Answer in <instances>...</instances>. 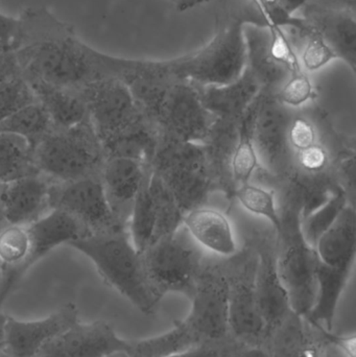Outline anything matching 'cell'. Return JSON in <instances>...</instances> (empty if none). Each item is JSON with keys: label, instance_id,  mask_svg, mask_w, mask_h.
Instances as JSON below:
<instances>
[{"label": "cell", "instance_id": "cell-2", "mask_svg": "<svg viewBox=\"0 0 356 357\" xmlns=\"http://www.w3.org/2000/svg\"><path fill=\"white\" fill-rule=\"evenodd\" d=\"M68 245L86 256L102 280L140 312L154 314L159 301L146 280L141 254L125 229L84 235Z\"/></svg>", "mask_w": 356, "mask_h": 357}, {"label": "cell", "instance_id": "cell-17", "mask_svg": "<svg viewBox=\"0 0 356 357\" xmlns=\"http://www.w3.org/2000/svg\"><path fill=\"white\" fill-rule=\"evenodd\" d=\"M52 181L42 174L1 183L0 216L3 224L29 226L50 210Z\"/></svg>", "mask_w": 356, "mask_h": 357}, {"label": "cell", "instance_id": "cell-10", "mask_svg": "<svg viewBox=\"0 0 356 357\" xmlns=\"http://www.w3.org/2000/svg\"><path fill=\"white\" fill-rule=\"evenodd\" d=\"M77 91L85 102L88 119L102 144L146 117L129 87L116 77L92 82Z\"/></svg>", "mask_w": 356, "mask_h": 357}, {"label": "cell", "instance_id": "cell-24", "mask_svg": "<svg viewBox=\"0 0 356 357\" xmlns=\"http://www.w3.org/2000/svg\"><path fill=\"white\" fill-rule=\"evenodd\" d=\"M183 227L198 245L223 257L236 255L235 239L225 214L213 208L201 206L183 218Z\"/></svg>", "mask_w": 356, "mask_h": 357}, {"label": "cell", "instance_id": "cell-21", "mask_svg": "<svg viewBox=\"0 0 356 357\" xmlns=\"http://www.w3.org/2000/svg\"><path fill=\"white\" fill-rule=\"evenodd\" d=\"M196 88L203 105L215 119L230 121H240L263 89L247 66L244 73L231 83Z\"/></svg>", "mask_w": 356, "mask_h": 357}, {"label": "cell", "instance_id": "cell-23", "mask_svg": "<svg viewBox=\"0 0 356 357\" xmlns=\"http://www.w3.org/2000/svg\"><path fill=\"white\" fill-rule=\"evenodd\" d=\"M353 270L326 266L316 256L317 293L313 308L304 318L309 326L319 331H332L339 304Z\"/></svg>", "mask_w": 356, "mask_h": 357}, {"label": "cell", "instance_id": "cell-22", "mask_svg": "<svg viewBox=\"0 0 356 357\" xmlns=\"http://www.w3.org/2000/svg\"><path fill=\"white\" fill-rule=\"evenodd\" d=\"M27 228L31 238V252L27 261L29 268L56 248L68 245L87 235L84 227L75 218L59 209H50L29 224Z\"/></svg>", "mask_w": 356, "mask_h": 357}, {"label": "cell", "instance_id": "cell-28", "mask_svg": "<svg viewBox=\"0 0 356 357\" xmlns=\"http://www.w3.org/2000/svg\"><path fill=\"white\" fill-rule=\"evenodd\" d=\"M271 335V357H319L320 351L311 340L309 323L298 314L286 317Z\"/></svg>", "mask_w": 356, "mask_h": 357}, {"label": "cell", "instance_id": "cell-18", "mask_svg": "<svg viewBox=\"0 0 356 357\" xmlns=\"http://www.w3.org/2000/svg\"><path fill=\"white\" fill-rule=\"evenodd\" d=\"M150 173V167L127 157H106L100 178L113 213L125 228L132 206Z\"/></svg>", "mask_w": 356, "mask_h": 357}, {"label": "cell", "instance_id": "cell-50", "mask_svg": "<svg viewBox=\"0 0 356 357\" xmlns=\"http://www.w3.org/2000/svg\"><path fill=\"white\" fill-rule=\"evenodd\" d=\"M10 50V47H8V46H6V44L3 43V42L0 40V56H2V54H6V52H8V50Z\"/></svg>", "mask_w": 356, "mask_h": 357}, {"label": "cell", "instance_id": "cell-36", "mask_svg": "<svg viewBox=\"0 0 356 357\" xmlns=\"http://www.w3.org/2000/svg\"><path fill=\"white\" fill-rule=\"evenodd\" d=\"M234 199L251 213L267 218L278 232L281 225V213L276 203L275 191L263 186L246 183L236 187Z\"/></svg>", "mask_w": 356, "mask_h": 357}, {"label": "cell", "instance_id": "cell-14", "mask_svg": "<svg viewBox=\"0 0 356 357\" xmlns=\"http://www.w3.org/2000/svg\"><path fill=\"white\" fill-rule=\"evenodd\" d=\"M77 322L79 310L71 302L40 320L21 321L8 316L4 354L8 357H37L49 342Z\"/></svg>", "mask_w": 356, "mask_h": 357}, {"label": "cell", "instance_id": "cell-40", "mask_svg": "<svg viewBox=\"0 0 356 357\" xmlns=\"http://www.w3.org/2000/svg\"><path fill=\"white\" fill-rule=\"evenodd\" d=\"M304 43L301 61L303 67L309 71L319 70L336 59L332 48L318 35V33H316V31L305 38Z\"/></svg>", "mask_w": 356, "mask_h": 357}, {"label": "cell", "instance_id": "cell-1", "mask_svg": "<svg viewBox=\"0 0 356 357\" xmlns=\"http://www.w3.org/2000/svg\"><path fill=\"white\" fill-rule=\"evenodd\" d=\"M25 79L77 90L98 79L116 77L119 56L90 47L75 27L46 8H29L18 18L10 45Z\"/></svg>", "mask_w": 356, "mask_h": 357}, {"label": "cell", "instance_id": "cell-29", "mask_svg": "<svg viewBox=\"0 0 356 357\" xmlns=\"http://www.w3.org/2000/svg\"><path fill=\"white\" fill-rule=\"evenodd\" d=\"M204 345L190 331L184 320L173 328L148 339L130 341L125 357H167L198 346Z\"/></svg>", "mask_w": 356, "mask_h": 357}, {"label": "cell", "instance_id": "cell-54", "mask_svg": "<svg viewBox=\"0 0 356 357\" xmlns=\"http://www.w3.org/2000/svg\"><path fill=\"white\" fill-rule=\"evenodd\" d=\"M169 1H171V0H169Z\"/></svg>", "mask_w": 356, "mask_h": 357}, {"label": "cell", "instance_id": "cell-6", "mask_svg": "<svg viewBox=\"0 0 356 357\" xmlns=\"http://www.w3.org/2000/svg\"><path fill=\"white\" fill-rule=\"evenodd\" d=\"M141 259L146 280L158 301L169 294L192 297L204 268L202 252L183 226L153 243L142 252Z\"/></svg>", "mask_w": 356, "mask_h": 357}, {"label": "cell", "instance_id": "cell-39", "mask_svg": "<svg viewBox=\"0 0 356 357\" xmlns=\"http://www.w3.org/2000/svg\"><path fill=\"white\" fill-rule=\"evenodd\" d=\"M294 169L307 174H322L328 171L330 155L321 142L299 151L294 154Z\"/></svg>", "mask_w": 356, "mask_h": 357}, {"label": "cell", "instance_id": "cell-53", "mask_svg": "<svg viewBox=\"0 0 356 357\" xmlns=\"http://www.w3.org/2000/svg\"><path fill=\"white\" fill-rule=\"evenodd\" d=\"M0 186H1V183H0Z\"/></svg>", "mask_w": 356, "mask_h": 357}, {"label": "cell", "instance_id": "cell-44", "mask_svg": "<svg viewBox=\"0 0 356 357\" xmlns=\"http://www.w3.org/2000/svg\"><path fill=\"white\" fill-rule=\"evenodd\" d=\"M279 3L291 14H294L300 8H305L309 0H278Z\"/></svg>", "mask_w": 356, "mask_h": 357}, {"label": "cell", "instance_id": "cell-41", "mask_svg": "<svg viewBox=\"0 0 356 357\" xmlns=\"http://www.w3.org/2000/svg\"><path fill=\"white\" fill-rule=\"evenodd\" d=\"M318 137V130L309 119L302 116L292 117L288 128V142L294 154L317 144Z\"/></svg>", "mask_w": 356, "mask_h": 357}, {"label": "cell", "instance_id": "cell-34", "mask_svg": "<svg viewBox=\"0 0 356 357\" xmlns=\"http://www.w3.org/2000/svg\"><path fill=\"white\" fill-rule=\"evenodd\" d=\"M148 188L156 213V232L153 243L173 234L183 226L185 214L176 201L173 193L162 180L150 169Z\"/></svg>", "mask_w": 356, "mask_h": 357}, {"label": "cell", "instance_id": "cell-4", "mask_svg": "<svg viewBox=\"0 0 356 357\" xmlns=\"http://www.w3.org/2000/svg\"><path fill=\"white\" fill-rule=\"evenodd\" d=\"M281 225L276 232V266L280 280L294 314L307 318L317 293L316 253L301 230V209L295 199L286 195Z\"/></svg>", "mask_w": 356, "mask_h": 357}, {"label": "cell", "instance_id": "cell-19", "mask_svg": "<svg viewBox=\"0 0 356 357\" xmlns=\"http://www.w3.org/2000/svg\"><path fill=\"white\" fill-rule=\"evenodd\" d=\"M304 18L332 48L336 59L344 61L353 75L356 68L355 10L336 6H305Z\"/></svg>", "mask_w": 356, "mask_h": 357}, {"label": "cell", "instance_id": "cell-15", "mask_svg": "<svg viewBox=\"0 0 356 357\" xmlns=\"http://www.w3.org/2000/svg\"><path fill=\"white\" fill-rule=\"evenodd\" d=\"M244 264L233 277H227L229 285L228 321L229 333L242 341H256L267 335V326L257 306L254 295L256 256L247 252Z\"/></svg>", "mask_w": 356, "mask_h": 357}, {"label": "cell", "instance_id": "cell-47", "mask_svg": "<svg viewBox=\"0 0 356 357\" xmlns=\"http://www.w3.org/2000/svg\"><path fill=\"white\" fill-rule=\"evenodd\" d=\"M8 316L0 310V356L4 354L6 347V323Z\"/></svg>", "mask_w": 356, "mask_h": 357}, {"label": "cell", "instance_id": "cell-8", "mask_svg": "<svg viewBox=\"0 0 356 357\" xmlns=\"http://www.w3.org/2000/svg\"><path fill=\"white\" fill-rule=\"evenodd\" d=\"M292 117L275 91L261 89L253 129L257 158L270 176L286 181L295 167L294 152L288 142Z\"/></svg>", "mask_w": 356, "mask_h": 357}, {"label": "cell", "instance_id": "cell-5", "mask_svg": "<svg viewBox=\"0 0 356 357\" xmlns=\"http://www.w3.org/2000/svg\"><path fill=\"white\" fill-rule=\"evenodd\" d=\"M33 163L52 182L100 177L106 155L89 119L68 128L52 129L33 149Z\"/></svg>", "mask_w": 356, "mask_h": 357}, {"label": "cell", "instance_id": "cell-30", "mask_svg": "<svg viewBox=\"0 0 356 357\" xmlns=\"http://www.w3.org/2000/svg\"><path fill=\"white\" fill-rule=\"evenodd\" d=\"M259 96L261 93L254 102L249 107L248 110L245 112L238 123V142H236L233 162H232L233 180L236 187L250 183L251 178L259 167L258 158L255 150L254 137H253L254 119L258 108Z\"/></svg>", "mask_w": 356, "mask_h": 357}, {"label": "cell", "instance_id": "cell-37", "mask_svg": "<svg viewBox=\"0 0 356 357\" xmlns=\"http://www.w3.org/2000/svg\"><path fill=\"white\" fill-rule=\"evenodd\" d=\"M36 100L35 94L22 73L0 81V121L20 107Z\"/></svg>", "mask_w": 356, "mask_h": 357}, {"label": "cell", "instance_id": "cell-20", "mask_svg": "<svg viewBox=\"0 0 356 357\" xmlns=\"http://www.w3.org/2000/svg\"><path fill=\"white\" fill-rule=\"evenodd\" d=\"M238 123L240 121L215 119L202 144L215 190L221 191L231 199H234L236 189L232 162L238 142Z\"/></svg>", "mask_w": 356, "mask_h": 357}, {"label": "cell", "instance_id": "cell-26", "mask_svg": "<svg viewBox=\"0 0 356 357\" xmlns=\"http://www.w3.org/2000/svg\"><path fill=\"white\" fill-rule=\"evenodd\" d=\"M247 64L261 87L277 92L292 73L274 59L270 33L265 25L249 23L245 27Z\"/></svg>", "mask_w": 356, "mask_h": 357}, {"label": "cell", "instance_id": "cell-12", "mask_svg": "<svg viewBox=\"0 0 356 357\" xmlns=\"http://www.w3.org/2000/svg\"><path fill=\"white\" fill-rule=\"evenodd\" d=\"M229 285L227 276L217 268H203L192 297V307L184 322L206 345L221 341L229 333Z\"/></svg>", "mask_w": 356, "mask_h": 357}, {"label": "cell", "instance_id": "cell-32", "mask_svg": "<svg viewBox=\"0 0 356 357\" xmlns=\"http://www.w3.org/2000/svg\"><path fill=\"white\" fill-rule=\"evenodd\" d=\"M148 177L150 173L134 201L127 222L130 241L140 254L152 245L156 232V213L148 188Z\"/></svg>", "mask_w": 356, "mask_h": 357}, {"label": "cell", "instance_id": "cell-16", "mask_svg": "<svg viewBox=\"0 0 356 357\" xmlns=\"http://www.w3.org/2000/svg\"><path fill=\"white\" fill-rule=\"evenodd\" d=\"M254 295L269 335L293 312L288 294L278 275L276 245L268 236L261 237L256 247Z\"/></svg>", "mask_w": 356, "mask_h": 357}, {"label": "cell", "instance_id": "cell-9", "mask_svg": "<svg viewBox=\"0 0 356 357\" xmlns=\"http://www.w3.org/2000/svg\"><path fill=\"white\" fill-rule=\"evenodd\" d=\"M148 119L163 137L203 144L215 117L203 105L196 85L177 81L165 91Z\"/></svg>", "mask_w": 356, "mask_h": 357}, {"label": "cell", "instance_id": "cell-48", "mask_svg": "<svg viewBox=\"0 0 356 357\" xmlns=\"http://www.w3.org/2000/svg\"><path fill=\"white\" fill-rule=\"evenodd\" d=\"M171 3L177 8L179 12H185V10L194 8L199 6L198 0H171Z\"/></svg>", "mask_w": 356, "mask_h": 357}, {"label": "cell", "instance_id": "cell-25", "mask_svg": "<svg viewBox=\"0 0 356 357\" xmlns=\"http://www.w3.org/2000/svg\"><path fill=\"white\" fill-rule=\"evenodd\" d=\"M316 256L332 268H353L356 255V213L355 203H349L336 222L318 239Z\"/></svg>", "mask_w": 356, "mask_h": 357}, {"label": "cell", "instance_id": "cell-31", "mask_svg": "<svg viewBox=\"0 0 356 357\" xmlns=\"http://www.w3.org/2000/svg\"><path fill=\"white\" fill-rule=\"evenodd\" d=\"M52 129L54 126L49 115L37 98L17 109L0 121V132L27 140L33 149Z\"/></svg>", "mask_w": 356, "mask_h": 357}, {"label": "cell", "instance_id": "cell-45", "mask_svg": "<svg viewBox=\"0 0 356 357\" xmlns=\"http://www.w3.org/2000/svg\"><path fill=\"white\" fill-rule=\"evenodd\" d=\"M236 357H271V356L267 350L263 349L258 346H252V347H249L248 349L240 352Z\"/></svg>", "mask_w": 356, "mask_h": 357}, {"label": "cell", "instance_id": "cell-52", "mask_svg": "<svg viewBox=\"0 0 356 357\" xmlns=\"http://www.w3.org/2000/svg\"><path fill=\"white\" fill-rule=\"evenodd\" d=\"M0 357H8V356H6V354H2V356H0Z\"/></svg>", "mask_w": 356, "mask_h": 357}, {"label": "cell", "instance_id": "cell-49", "mask_svg": "<svg viewBox=\"0 0 356 357\" xmlns=\"http://www.w3.org/2000/svg\"><path fill=\"white\" fill-rule=\"evenodd\" d=\"M338 1L339 3L343 4L344 8L355 10V0H338Z\"/></svg>", "mask_w": 356, "mask_h": 357}, {"label": "cell", "instance_id": "cell-42", "mask_svg": "<svg viewBox=\"0 0 356 357\" xmlns=\"http://www.w3.org/2000/svg\"><path fill=\"white\" fill-rule=\"evenodd\" d=\"M18 29V18L6 16L0 12V40L10 47Z\"/></svg>", "mask_w": 356, "mask_h": 357}, {"label": "cell", "instance_id": "cell-33", "mask_svg": "<svg viewBox=\"0 0 356 357\" xmlns=\"http://www.w3.org/2000/svg\"><path fill=\"white\" fill-rule=\"evenodd\" d=\"M37 173L31 144L19 136L0 132V183Z\"/></svg>", "mask_w": 356, "mask_h": 357}, {"label": "cell", "instance_id": "cell-43", "mask_svg": "<svg viewBox=\"0 0 356 357\" xmlns=\"http://www.w3.org/2000/svg\"><path fill=\"white\" fill-rule=\"evenodd\" d=\"M167 357H219V352L215 348L209 347L207 345H201Z\"/></svg>", "mask_w": 356, "mask_h": 357}, {"label": "cell", "instance_id": "cell-7", "mask_svg": "<svg viewBox=\"0 0 356 357\" xmlns=\"http://www.w3.org/2000/svg\"><path fill=\"white\" fill-rule=\"evenodd\" d=\"M150 169L169 187L184 214L205 206L215 190L202 144L160 135Z\"/></svg>", "mask_w": 356, "mask_h": 357}, {"label": "cell", "instance_id": "cell-51", "mask_svg": "<svg viewBox=\"0 0 356 357\" xmlns=\"http://www.w3.org/2000/svg\"><path fill=\"white\" fill-rule=\"evenodd\" d=\"M209 0H198L199 4L205 3V2H208Z\"/></svg>", "mask_w": 356, "mask_h": 357}, {"label": "cell", "instance_id": "cell-13", "mask_svg": "<svg viewBox=\"0 0 356 357\" xmlns=\"http://www.w3.org/2000/svg\"><path fill=\"white\" fill-rule=\"evenodd\" d=\"M130 341L117 335L106 321L77 323L40 351L37 357H114L125 356Z\"/></svg>", "mask_w": 356, "mask_h": 357}, {"label": "cell", "instance_id": "cell-3", "mask_svg": "<svg viewBox=\"0 0 356 357\" xmlns=\"http://www.w3.org/2000/svg\"><path fill=\"white\" fill-rule=\"evenodd\" d=\"M253 16L244 13L222 27L203 47L169 59L173 77L196 86H221L235 81L246 68L245 27L249 23L263 25L259 15Z\"/></svg>", "mask_w": 356, "mask_h": 357}, {"label": "cell", "instance_id": "cell-11", "mask_svg": "<svg viewBox=\"0 0 356 357\" xmlns=\"http://www.w3.org/2000/svg\"><path fill=\"white\" fill-rule=\"evenodd\" d=\"M50 209H59L72 216L87 234L125 229L115 218L100 177L52 182Z\"/></svg>", "mask_w": 356, "mask_h": 357}, {"label": "cell", "instance_id": "cell-35", "mask_svg": "<svg viewBox=\"0 0 356 357\" xmlns=\"http://www.w3.org/2000/svg\"><path fill=\"white\" fill-rule=\"evenodd\" d=\"M349 203H355L349 199V195L342 186L332 193L327 201L307 216L301 218V230L307 243L315 248L318 239L336 222L341 212Z\"/></svg>", "mask_w": 356, "mask_h": 357}, {"label": "cell", "instance_id": "cell-38", "mask_svg": "<svg viewBox=\"0 0 356 357\" xmlns=\"http://www.w3.org/2000/svg\"><path fill=\"white\" fill-rule=\"evenodd\" d=\"M278 100L288 108H298L315 98L314 86L304 71L293 73L276 92Z\"/></svg>", "mask_w": 356, "mask_h": 357}, {"label": "cell", "instance_id": "cell-27", "mask_svg": "<svg viewBox=\"0 0 356 357\" xmlns=\"http://www.w3.org/2000/svg\"><path fill=\"white\" fill-rule=\"evenodd\" d=\"M38 102L49 115L54 129H68L88 121L85 102L77 90L26 79Z\"/></svg>", "mask_w": 356, "mask_h": 357}, {"label": "cell", "instance_id": "cell-46", "mask_svg": "<svg viewBox=\"0 0 356 357\" xmlns=\"http://www.w3.org/2000/svg\"><path fill=\"white\" fill-rule=\"evenodd\" d=\"M319 357H351L348 354H345L342 350L336 348V346L328 344L323 350L320 351Z\"/></svg>", "mask_w": 356, "mask_h": 357}]
</instances>
